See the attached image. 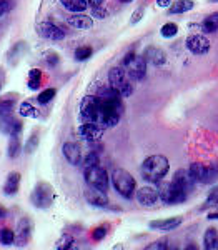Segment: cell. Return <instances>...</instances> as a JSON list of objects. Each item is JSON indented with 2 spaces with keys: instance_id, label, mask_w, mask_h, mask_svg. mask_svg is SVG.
I'll use <instances>...</instances> for the list:
<instances>
[{
  "instance_id": "obj_1",
  "label": "cell",
  "mask_w": 218,
  "mask_h": 250,
  "mask_svg": "<svg viewBox=\"0 0 218 250\" xmlns=\"http://www.w3.org/2000/svg\"><path fill=\"white\" fill-rule=\"evenodd\" d=\"M168 170H170V162L167 157L163 155H150L143 160L142 167H140V173H142L143 180L150 184H159L167 177Z\"/></svg>"
},
{
  "instance_id": "obj_2",
  "label": "cell",
  "mask_w": 218,
  "mask_h": 250,
  "mask_svg": "<svg viewBox=\"0 0 218 250\" xmlns=\"http://www.w3.org/2000/svg\"><path fill=\"white\" fill-rule=\"evenodd\" d=\"M159 195L160 200L167 205H175V204H181L188 199L190 192L185 190L180 184H177L175 180L172 182H159Z\"/></svg>"
},
{
  "instance_id": "obj_3",
  "label": "cell",
  "mask_w": 218,
  "mask_h": 250,
  "mask_svg": "<svg viewBox=\"0 0 218 250\" xmlns=\"http://www.w3.org/2000/svg\"><path fill=\"white\" fill-rule=\"evenodd\" d=\"M112 184H114V188L123 199H132L135 195L137 182L130 172L123 170V168H115L112 172Z\"/></svg>"
},
{
  "instance_id": "obj_4",
  "label": "cell",
  "mask_w": 218,
  "mask_h": 250,
  "mask_svg": "<svg viewBox=\"0 0 218 250\" xmlns=\"http://www.w3.org/2000/svg\"><path fill=\"white\" fill-rule=\"evenodd\" d=\"M108 82L122 97H130L133 92V85L130 83V77L125 72L123 67H114L108 72Z\"/></svg>"
},
{
  "instance_id": "obj_5",
  "label": "cell",
  "mask_w": 218,
  "mask_h": 250,
  "mask_svg": "<svg viewBox=\"0 0 218 250\" xmlns=\"http://www.w3.org/2000/svg\"><path fill=\"white\" fill-rule=\"evenodd\" d=\"M122 67L125 68V72L128 74V77L132 80H142L147 74V60L143 55H137V54H128L125 55Z\"/></svg>"
},
{
  "instance_id": "obj_6",
  "label": "cell",
  "mask_w": 218,
  "mask_h": 250,
  "mask_svg": "<svg viewBox=\"0 0 218 250\" xmlns=\"http://www.w3.org/2000/svg\"><path fill=\"white\" fill-rule=\"evenodd\" d=\"M190 175L193 177L195 182H200V184H213L215 180L218 179V165L217 164H200V162H195L190 165L188 168Z\"/></svg>"
},
{
  "instance_id": "obj_7",
  "label": "cell",
  "mask_w": 218,
  "mask_h": 250,
  "mask_svg": "<svg viewBox=\"0 0 218 250\" xmlns=\"http://www.w3.org/2000/svg\"><path fill=\"white\" fill-rule=\"evenodd\" d=\"M30 202L37 208H48L54 202V187L47 182H40L30 193Z\"/></svg>"
},
{
  "instance_id": "obj_8",
  "label": "cell",
  "mask_w": 218,
  "mask_h": 250,
  "mask_svg": "<svg viewBox=\"0 0 218 250\" xmlns=\"http://www.w3.org/2000/svg\"><path fill=\"white\" fill-rule=\"evenodd\" d=\"M83 175H85V182L88 187H95L99 190L107 192L108 190V173L100 165H94V167L83 168Z\"/></svg>"
},
{
  "instance_id": "obj_9",
  "label": "cell",
  "mask_w": 218,
  "mask_h": 250,
  "mask_svg": "<svg viewBox=\"0 0 218 250\" xmlns=\"http://www.w3.org/2000/svg\"><path fill=\"white\" fill-rule=\"evenodd\" d=\"M187 48L195 55H205L210 50V40L205 35H190L187 39Z\"/></svg>"
},
{
  "instance_id": "obj_10",
  "label": "cell",
  "mask_w": 218,
  "mask_h": 250,
  "mask_svg": "<svg viewBox=\"0 0 218 250\" xmlns=\"http://www.w3.org/2000/svg\"><path fill=\"white\" fill-rule=\"evenodd\" d=\"M0 130L7 135H19L22 132V124L12 114L0 115Z\"/></svg>"
},
{
  "instance_id": "obj_11",
  "label": "cell",
  "mask_w": 218,
  "mask_h": 250,
  "mask_svg": "<svg viewBox=\"0 0 218 250\" xmlns=\"http://www.w3.org/2000/svg\"><path fill=\"white\" fill-rule=\"evenodd\" d=\"M37 32L42 35L43 39H48V40H62L63 37H65V32L60 29L59 25H55V23H52V22L39 23Z\"/></svg>"
},
{
  "instance_id": "obj_12",
  "label": "cell",
  "mask_w": 218,
  "mask_h": 250,
  "mask_svg": "<svg viewBox=\"0 0 218 250\" xmlns=\"http://www.w3.org/2000/svg\"><path fill=\"white\" fill-rule=\"evenodd\" d=\"M159 199H160L159 188L142 187V188H139V190H137V200H139V204L143 205V207H153Z\"/></svg>"
},
{
  "instance_id": "obj_13",
  "label": "cell",
  "mask_w": 218,
  "mask_h": 250,
  "mask_svg": "<svg viewBox=\"0 0 218 250\" xmlns=\"http://www.w3.org/2000/svg\"><path fill=\"white\" fill-rule=\"evenodd\" d=\"M103 130L105 128L97 124H82L79 127V135L82 137V139L88 140V142H97V140H100V137L103 135Z\"/></svg>"
},
{
  "instance_id": "obj_14",
  "label": "cell",
  "mask_w": 218,
  "mask_h": 250,
  "mask_svg": "<svg viewBox=\"0 0 218 250\" xmlns=\"http://www.w3.org/2000/svg\"><path fill=\"white\" fill-rule=\"evenodd\" d=\"M32 235V224L29 219H22L19 222V227H17V233H15V244L19 247H25L30 240Z\"/></svg>"
},
{
  "instance_id": "obj_15",
  "label": "cell",
  "mask_w": 218,
  "mask_h": 250,
  "mask_svg": "<svg viewBox=\"0 0 218 250\" xmlns=\"http://www.w3.org/2000/svg\"><path fill=\"white\" fill-rule=\"evenodd\" d=\"M183 222L181 217H172V219H163V220H153L148 224V227L152 230H159V232H170L175 230L177 227Z\"/></svg>"
},
{
  "instance_id": "obj_16",
  "label": "cell",
  "mask_w": 218,
  "mask_h": 250,
  "mask_svg": "<svg viewBox=\"0 0 218 250\" xmlns=\"http://www.w3.org/2000/svg\"><path fill=\"white\" fill-rule=\"evenodd\" d=\"M85 200L94 207H107L108 205V197L107 192L99 190L95 187H90L88 190H85Z\"/></svg>"
},
{
  "instance_id": "obj_17",
  "label": "cell",
  "mask_w": 218,
  "mask_h": 250,
  "mask_svg": "<svg viewBox=\"0 0 218 250\" xmlns=\"http://www.w3.org/2000/svg\"><path fill=\"white\" fill-rule=\"evenodd\" d=\"M62 152H63V157L67 159V162H68V164L79 165L80 162H82V150H80V147H79V145H77L75 142H67V144H63Z\"/></svg>"
},
{
  "instance_id": "obj_18",
  "label": "cell",
  "mask_w": 218,
  "mask_h": 250,
  "mask_svg": "<svg viewBox=\"0 0 218 250\" xmlns=\"http://www.w3.org/2000/svg\"><path fill=\"white\" fill-rule=\"evenodd\" d=\"M143 57L148 63L157 65V67L165 65V63H167V54H165V52L159 47H148L147 50H145Z\"/></svg>"
},
{
  "instance_id": "obj_19",
  "label": "cell",
  "mask_w": 218,
  "mask_h": 250,
  "mask_svg": "<svg viewBox=\"0 0 218 250\" xmlns=\"http://www.w3.org/2000/svg\"><path fill=\"white\" fill-rule=\"evenodd\" d=\"M67 23L70 27H74V29L88 30V29H92V25H94V20H92V17H88V15L79 12V14L70 15V17L67 19Z\"/></svg>"
},
{
  "instance_id": "obj_20",
  "label": "cell",
  "mask_w": 218,
  "mask_h": 250,
  "mask_svg": "<svg viewBox=\"0 0 218 250\" xmlns=\"http://www.w3.org/2000/svg\"><path fill=\"white\" fill-rule=\"evenodd\" d=\"M20 187V173L19 172H10L7 175V180L3 184V193L5 195H15L19 192Z\"/></svg>"
},
{
  "instance_id": "obj_21",
  "label": "cell",
  "mask_w": 218,
  "mask_h": 250,
  "mask_svg": "<svg viewBox=\"0 0 218 250\" xmlns=\"http://www.w3.org/2000/svg\"><path fill=\"white\" fill-rule=\"evenodd\" d=\"M62 5L65 7L67 10L74 12V14H79V12H85L88 7L87 0H60Z\"/></svg>"
},
{
  "instance_id": "obj_22",
  "label": "cell",
  "mask_w": 218,
  "mask_h": 250,
  "mask_svg": "<svg viewBox=\"0 0 218 250\" xmlns=\"http://www.w3.org/2000/svg\"><path fill=\"white\" fill-rule=\"evenodd\" d=\"M195 7L193 0H175L170 5V14H185Z\"/></svg>"
},
{
  "instance_id": "obj_23",
  "label": "cell",
  "mask_w": 218,
  "mask_h": 250,
  "mask_svg": "<svg viewBox=\"0 0 218 250\" xmlns=\"http://www.w3.org/2000/svg\"><path fill=\"white\" fill-rule=\"evenodd\" d=\"M201 30H203L205 34H213V32L218 30V12L210 14L208 17L203 19V22H201Z\"/></svg>"
},
{
  "instance_id": "obj_24",
  "label": "cell",
  "mask_w": 218,
  "mask_h": 250,
  "mask_svg": "<svg viewBox=\"0 0 218 250\" xmlns=\"http://www.w3.org/2000/svg\"><path fill=\"white\" fill-rule=\"evenodd\" d=\"M203 245L207 250H218V232L215 229H208L203 235Z\"/></svg>"
},
{
  "instance_id": "obj_25",
  "label": "cell",
  "mask_w": 218,
  "mask_h": 250,
  "mask_svg": "<svg viewBox=\"0 0 218 250\" xmlns=\"http://www.w3.org/2000/svg\"><path fill=\"white\" fill-rule=\"evenodd\" d=\"M20 150H22V144H20V140H19V135H10L7 154H9L10 159H15V157L20 154Z\"/></svg>"
},
{
  "instance_id": "obj_26",
  "label": "cell",
  "mask_w": 218,
  "mask_h": 250,
  "mask_svg": "<svg viewBox=\"0 0 218 250\" xmlns=\"http://www.w3.org/2000/svg\"><path fill=\"white\" fill-rule=\"evenodd\" d=\"M19 114L22 115V117H30V119H37V117H39L37 108H35L34 105H30L29 102L20 104V107H19Z\"/></svg>"
},
{
  "instance_id": "obj_27",
  "label": "cell",
  "mask_w": 218,
  "mask_h": 250,
  "mask_svg": "<svg viewBox=\"0 0 218 250\" xmlns=\"http://www.w3.org/2000/svg\"><path fill=\"white\" fill-rule=\"evenodd\" d=\"M40 85H42V72L34 68V70H30V74H29V88L37 90Z\"/></svg>"
},
{
  "instance_id": "obj_28",
  "label": "cell",
  "mask_w": 218,
  "mask_h": 250,
  "mask_svg": "<svg viewBox=\"0 0 218 250\" xmlns=\"http://www.w3.org/2000/svg\"><path fill=\"white\" fill-rule=\"evenodd\" d=\"M160 34H161V37H165V39L175 37V35L178 34V27H177V23L168 22V23H165V25L160 29Z\"/></svg>"
},
{
  "instance_id": "obj_29",
  "label": "cell",
  "mask_w": 218,
  "mask_h": 250,
  "mask_svg": "<svg viewBox=\"0 0 218 250\" xmlns=\"http://www.w3.org/2000/svg\"><path fill=\"white\" fill-rule=\"evenodd\" d=\"M212 207H218V187H213L210 193L207 195V200H205V205L201 208H212Z\"/></svg>"
},
{
  "instance_id": "obj_30",
  "label": "cell",
  "mask_w": 218,
  "mask_h": 250,
  "mask_svg": "<svg viewBox=\"0 0 218 250\" xmlns=\"http://www.w3.org/2000/svg\"><path fill=\"white\" fill-rule=\"evenodd\" d=\"M15 242V233L10 230V229L3 227L2 230H0V244L2 245H12Z\"/></svg>"
},
{
  "instance_id": "obj_31",
  "label": "cell",
  "mask_w": 218,
  "mask_h": 250,
  "mask_svg": "<svg viewBox=\"0 0 218 250\" xmlns=\"http://www.w3.org/2000/svg\"><path fill=\"white\" fill-rule=\"evenodd\" d=\"M55 95H57V90H55V88H45V90H42L39 94L37 100H39V104H48Z\"/></svg>"
},
{
  "instance_id": "obj_32",
  "label": "cell",
  "mask_w": 218,
  "mask_h": 250,
  "mask_svg": "<svg viewBox=\"0 0 218 250\" xmlns=\"http://www.w3.org/2000/svg\"><path fill=\"white\" fill-rule=\"evenodd\" d=\"M92 54H94V50H92V47H79L75 50V59L80 60V62H83V60H88L92 57Z\"/></svg>"
},
{
  "instance_id": "obj_33",
  "label": "cell",
  "mask_w": 218,
  "mask_h": 250,
  "mask_svg": "<svg viewBox=\"0 0 218 250\" xmlns=\"http://www.w3.org/2000/svg\"><path fill=\"white\" fill-rule=\"evenodd\" d=\"M72 245H74V237L62 235L57 240V245H55V247H57L59 250H67V249H72Z\"/></svg>"
},
{
  "instance_id": "obj_34",
  "label": "cell",
  "mask_w": 218,
  "mask_h": 250,
  "mask_svg": "<svg viewBox=\"0 0 218 250\" xmlns=\"http://www.w3.org/2000/svg\"><path fill=\"white\" fill-rule=\"evenodd\" d=\"M99 164H100V159H99V154H97V152H90V154L83 159V168L94 167V165H99Z\"/></svg>"
},
{
  "instance_id": "obj_35",
  "label": "cell",
  "mask_w": 218,
  "mask_h": 250,
  "mask_svg": "<svg viewBox=\"0 0 218 250\" xmlns=\"http://www.w3.org/2000/svg\"><path fill=\"white\" fill-rule=\"evenodd\" d=\"M14 105H15V100H3V102H0V115L12 114Z\"/></svg>"
},
{
  "instance_id": "obj_36",
  "label": "cell",
  "mask_w": 218,
  "mask_h": 250,
  "mask_svg": "<svg viewBox=\"0 0 218 250\" xmlns=\"http://www.w3.org/2000/svg\"><path fill=\"white\" fill-rule=\"evenodd\" d=\"M37 145H39V137L34 134V135H32L30 139H29V142L25 144V147H23V148H25L27 154H32V152H34L35 148H37Z\"/></svg>"
},
{
  "instance_id": "obj_37",
  "label": "cell",
  "mask_w": 218,
  "mask_h": 250,
  "mask_svg": "<svg viewBox=\"0 0 218 250\" xmlns=\"http://www.w3.org/2000/svg\"><path fill=\"white\" fill-rule=\"evenodd\" d=\"M168 249V242L167 240H157L153 244L147 245V250H165Z\"/></svg>"
},
{
  "instance_id": "obj_38",
  "label": "cell",
  "mask_w": 218,
  "mask_h": 250,
  "mask_svg": "<svg viewBox=\"0 0 218 250\" xmlns=\"http://www.w3.org/2000/svg\"><path fill=\"white\" fill-rule=\"evenodd\" d=\"M105 235H107V227H97L95 230L92 232V239L97 240V242L102 240Z\"/></svg>"
},
{
  "instance_id": "obj_39",
  "label": "cell",
  "mask_w": 218,
  "mask_h": 250,
  "mask_svg": "<svg viewBox=\"0 0 218 250\" xmlns=\"http://www.w3.org/2000/svg\"><path fill=\"white\" fill-rule=\"evenodd\" d=\"M12 2L10 0H0V17L2 15H5V14H9V12L12 10Z\"/></svg>"
},
{
  "instance_id": "obj_40",
  "label": "cell",
  "mask_w": 218,
  "mask_h": 250,
  "mask_svg": "<svg viewBox=\"0 0 218 250\" xmlns=\"http://www.w3.org/2000/svg\"><path fill=\"white\" fill-rule=\"evenodd\" d=\"M92 14H94V17H97V19L107 17V10H103L102 7H94V9H92Z\"/></svg>"
},
{
  "instance_id": "obj_41",
  "label": "cell",
  "mask_w": 218,
  "mask_h": 250,
  "mask_svg": "<svg viewBox=\"0 0 218 250\" xmlns=\"http://www.w3.org/2000/svg\"><path fill=\"white\" fill-rule=\"evenodd\" d=\"M142 15H143V9H139V10H135V14H133V19H132V23H137L140 19H142Z\"/></svg>"
},
{
  "instance_id": "obj_42",
  "label": "cell",
  "mask_w": 218,
  "mask_h": 250,
  "mask_svg": "<svg viewBox=\"0 0 218 250\" xmlns=\"http://www.w3.org/2000/svg\"><path fill=\"white\" fill-rule=\"evenodd\" d=\"M47 62L50 63V65H57V62H59L57 55H55V54H50V55L47 57Z\"/></svg>"
},
{
  "instance_id": "obj_43",
  "label": "cell",
  "mask_w": 218,
  "mask_h": 250,
  "mask_svg": "<svg viewBox=\"0 0 218 250\" xmlns=\"http://www.w3.org/2000/svg\"><path fill=\"white\" fill-rule=\"evenodd\" d=\"M87 2L92 9H94V7H102L103 5V0H87Z\"/></svg>"
},
{
  "instance_id": "obj_44",
  "label": "cell",
  "mask_w": 218,
  "mask_h": 250,
  "mask_svg": "<svg viewBox=\"0 0 218 250\" xmlns=\"http://www.w3.org/2000/svg\"><path fill=\"white\" fill-rule=\"evenodd\" d=\"M159 7H170L172 5V0H157Z\"/></svg>"
},
{
  "instance_id": "obj_45",
  "label": "cell",
  "mask_w": 218,
  "mask_h": 250,
  "mask_svg": "<svg viewBox=\"0 0 218 250\" xmlns=\"http://www.w3.org/2000/svg\"><path fill=\"white\" fill-rule=\"evenodd\" d=\"M207 219L208 220H218V212H210Z\"/></svg>"
},
{
  "instance_id": "obj_46",
  "label": "cell",
  "mask_w": 218,
  "mask_h": 250,
  "mask_svg": "<svg viewBox=\"0 0 218 250\" xmlns=\"http://www.w3.org/2000/svg\"><path fill=\"white\" fill-rule=\"evenodd\" d=\"M5 217H7V210L2 207V205H0V220H2V219H5Z\"/></svg>"
},
{
  "instance_id": "obj_47",
  "label": "cell",
  "mask_w": 218,
  "mask_h": 250,
  "mask_svg": "<svg viewBox=\"0 0 218 250\" xmlns=\"http://www.w3.org/2000/svg\"><path fill=\"white\" fill-rule=\"evenodd\" d=\"M120 2H123V3H128V2H132V0H120Z\"/></svg>"
},
{
  "instance_id": "obj_48",
  "label": "cell",
  "mask_w": 218,
  "mask_h": 250,
  "mask_svg": "<svg viewBox=\"0 0 218 250\" xmlns=\"http://www.w3.org/2000/svg\"><path fill=\"white\" fill-rule=\"evenodd\" d=\"M210 2H213V3H215V2H218V0H210Z\"/></svg>"
},
{
  "instance_id": "obj_49",
  "label": "cell",
  "mask_w": 218,
  "mask_h": 250,
  "mask_svg": "<svg viewBox=\"0 0 218 250\" xmlns=\"http://www.w3.org/2000/svg\"><path fill=\"white\" fill-rule=\"evenodd\" d=\"M0 88H2V85H0Z\"/></svg>"
}]
</instances>
